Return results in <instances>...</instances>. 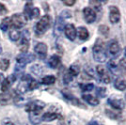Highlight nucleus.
Wrapping results in <instances>:
<instances>
[{
    "instance_id": "41",
    "label": "nucleus",
    "mask_w": 126,
    "mask_h": 125,
    "mask_svg": "<svg viewBox=\"0 0 126 125\" xmlns=\"http://www.w3.org/2000/svg\"><path fill=\"white\" fill-rule=\"evenodd\" d=\"M89 125H101L98 121H96V120H92V121H90L89 122Z\"/></svg>"
},
{
    "instance_id": "44",
    "label": "nucleus",
    "mask_w": 126,
    "mask_h": 125,
    "mask_svg": "<svg viewBox=\"0 0 126 125\" xmlns=\"http://www.w3.org/2000/svg\"><path fill=\"white\" fill-rule=\"evenodd\" d=\"M125 101H126V94H125Z\"/></svg>"
},
{
    "instance_id": "30",
    "label": "nucleus",
    "mask_w": 126,
    "mask_h": 125,
    "mask_svg": "<svg viewBox=\"0 0 126 125\" xmlns=\"http://www.w3.org/2000/svg\"><path fill=\"white\" fill-rule=\"evenodd\" d=\"M105 94H106V89L104 88V87H98L96 89V95L97 97L99 98H105Z\"/></svg>"
},
{
    "instance_id": "31",
    "label": "nucleus",
    "mask_w": 126,
    "mask_h": 125,
    "mask_svg": "<svg viewBox=\"0 0 126 125\" xmlns=\"http://www.w3.org/2000/svg\"><path fill=\"white\" fill-rule=\"evenodd\" d=\"M93 89H94V85H93V84H91V83L81 85V89H82L84 92H89V91H92Z\"/></svg>"
},
{
    "instance_id": "7",
    "label": "nucleus",
    "mask_w": 126,
    "mask_h": 125,
    "mask_svg": "<svg viewBox=\"0 0 126 125\" xmlns=\"http://www.w3.org/2000/svg\"><path fill=\"white\" fill-rule=\"evenodd\" d=\"M107 51L112 58H117L119 57L121 55V46H120V43L118 42V41L111 40L110 42L107 43Z\"/></svg>"
},
{
    "instance_id": "13",
    "label": "nucleus",
    "mask_w": 126,
    "mask_h": 125,
    "mask_svg": "<svg viewBox=\"0 0 126 125\" xmlns=\"http://www.w3.org/2000/svg\"><path fill=\"white\" fill-rule=\"evenodd\" d=\"M107 104L116 110H122L124 108V103L121 99L118 98H109L107 100Z\"/></svg>"
},
{
    "instance_id": "10",
    "label": "nucleus",
    "mask_w": 126,
    "mask_h": 125,
    "mask_svg": "<svg viewBox=\"0 0 126 125\" xmlns=\"http://www.w3.org/2000/svg\"><path fill=\"white\" fill-rule=\"evenodd\" d=\"M121 20V11L118 7L110 6L109 7V21L111 24H117Z\"/></svg>"
},
{
    "instance_id": "21",
    "label": "nucleus",
    "mask_w": 126,
    "mask_h": 125,
    "mask_svg": "<svg viewBox=\"0 0 126 125\" xmlns=\"http://www.w3.org/2000/svg\"><path fill=\"white\" fill-rule=\"evenodd\" d=\"M60 64V57L57 56V55H54L52 57L49 58L48 60V65L49 67L52 69H56L58 67V65Z\"/></svg>"
},
{
    "instance_id": "23",
    "label": "nucleus",
    "mask_w": 126,
    "mask_h": 125,
    "mask_svg": "<svg viewBox=\"0 0 126 125\" xmlns=\"http://www.w3.org/2000/svg\"><path fill=\"white\" fill-rule=\"evenodd\" d=\"M114 87L116 89L123 91L126 89V82L122 78H117L114 82Z\"/></svg>"
},
{
    "instance_id": "37",
    "label": "nucleus",
    "mask_w": 126,
    "mask_h": 125,
    "mask_svg": "<svg viewBox=\"0 0 126 125\" xmlns=\"http://www.w3.org/2000/svg\"><path fill=\"white\" fill-rule=\"evenodd\" d=\"M105 112H106V115H107L109 118H111V119L116 120V119L120 118V115H118L117 113H114V112H112L110 110H105Z\"/></svg>"
},
{
    "instance_id": "38",
    "label": "nucleus",
    "mask_w": 126,
    "mask_h": 125,
    "mask_svg": "<svg viewBox=\"0 0 126 125\" xmlns=\"http://www.w3.org/2000/svg\"><path fill=\"white\" fill-rule=\"evenodd\" d=\"M8 13V10L2 3H0V15H5Z\"/></svg>"
},
{
    "instance_id": "25",
    "label": "nucleus",
    "mask_w": 126,
    "mask_h": 125,
    "mask_svg": "<svg viewBox=\"0 0 126 125\" xmlns=\"http://www.w3.org/2000/svg\"><path fill=\"white\" fill-rule=\"evenodd\" d=\"M56 82V77L54 75H46L42 79V83L43 85H53Z\"/></svg>"
},
{
    "instance_id": "6",
    "label": "nucleus",
    "mask_w": 126,
    "mask_h": 125,
    "mask_svg": "<svg viewBox=\"0 0 126 125\" xmlns=\"http://www.w3.org/2000/svg\"><path fill=\"white\" fill-rule=\"evenodd\" d=\"M45 107V104L42 101H32L26 104V111L29 113H41Z\"/></svg>"
},
{
    "instance_id": "27",
    "label": "nucleus",
    "mask_w": 126,
    "mask_h": 125,
    "mask_svg": "<svg viewBox=\"0 0 126 125\" xmlns=\"http://www.w3.org/2000/svg\"><path fill=\"white\" fill-rule=\"evenodd\" d=\"M20 36H21V33H20V31H18L17 29H13V30L10 31V39L12 42H17L19 40Z\"/></svg>"
},
{
    "instance_id": "11",
    "label": "nucleus",
    "mask_w": 126,
    "mask_h": 125,
    "mask_svg": "<svg viewBox=\"0 0 126 125\" xmlns=\"http://www.w3.org/2000/svg\"><path fill=\"white\" fill-rule=\"evenodd\" d=\"M64 33H65V36L68 38V40L72 41V42L74 41L76 36H77L76 28L72 24H68L64 26Z\"/></svg>"
},
{
    "instance_id": "12",
    "label": "nucleus",
    "mask_w": 126,
    "mask_h": 125,
    "mask_svg": "<svg viewBox=\"0 0 126 125\" xmlns=\"http://www.w3.org/2000/svg\"><path fill=\"white\" fill-rule=\"evenodd\" d=\"M35 53L38 55V57L41 59H44L47 56V45L43 42H39L36 44V46L34 48Z\"/></svg>"
},
{
    "instance_id": "3",
    "label": "nucleus",
    "mask_w": 126,
    "mask_h": 125,
    "mask_svg": "<svg viewBox=\"0 0 126 125\" xmlns=\"http://www.w3.org/2000/svg\"><path fill=\"white\" fill-rule=\"evenodd\" d=\"M92 57L95 61H97V62L103 63L106 60L107 55H106V52H105V48L102 43L96 42L94 44V46L92 48Z\"/></svg>"
},
{
    "instance_id": "15",
    "label": "nucleus",
    "mask_w": 126,
    "mask_h": 125,
    "mask_svg": "<svg viewBox=\"0 0 126 125\" xmlns=\"http://www.w3.org/2000/svg\"><path fill=\"white\" fill-rule=\"evenodd\" d=\"M28 45H29V33L27 30H25L23 33L22 42L21 44H20V50H21V52H23V54L27 52Z\"/></svg>"
},
{
    "instance_id": "33",
    "label": "nucleus",
    "mask_w": 126,
    "mask_h": 125,
    "mask_svg": "<svg viewBox=\"0 0 126 125\" xmlns=\"http://www.w3.org/2000/svg\"><path fill=\"white\" fill-rule=\"evenodd\" d=\"M30 70H31L32 73L36 75H40L42 73V69L40 65H34V66H32Z\"/></svg>"
},
{
    "instance_id": "32",
    "label": "nucleus",
    "mask_w": 126,
    "mask_h": 125,
    "mask_svg": "<svg viewBox=\"0 0 126 125\" xmlns=\"http://www.w3.org/2000/svg\"><path fill=\"white\" fill-rule=\"evenodd\" d=\"M10 66V61L9 59H6V58H3L0 60V69L2 71H7L8 68Z\"/></svg>"
},
{
    "instance_id": "35",
    "label": "nucleus",
    "mask_w": 126,
    "mask_h": 125,
    "mask_svg": "<svg viewBox=\"0 0 126 125\" xmlns=\"http://www.w3.org/2000/svg\"><path fill=\"white\" fill-rule=\"evenodd\" d=\"M118 67H119V70H121V72L126 73V59H121V60H120Z\"/></svg>"
},
{
    "instance_id": "5",
    "label": "nucleus",
    "mask_w": 126,
    "mask_h": 125,
    "mask_svg": "<svg viewBox=\"0 0 126 125\" xmlns=\"http://www.w3.org/2000/svg\"><path fill=\"white\" fill-rule=\"evenodd\" d=\"M24 15L26 16V19H29V20L35 19V18H38L40 16V10L36 7H34L31 2H27L25 6Z\"/></svg>"
},
{
    "instance_id": "29",
    "label": "nucleus",
    "mask_w": 126,
    "mask_h": 125,
    "mask_svg": "<svg viewBox=\"0 0 126 125\" xmlns=\"http://www.w3.org/2000/svg\"><path fill=\"white\" fill-rule=\"evenodd\" d=\"M11 26V23H10V18H5L3 21L0 23V28L3 30V31H7L8 28Z\"/></svg>"
},
{
    "instance_id": "22",
    "label": "nucleus",
    "mask_w": 126,
    "mask_h": 125,
    "mask_svg": "<svg viewBox=\"0 0 126 125\" xmlns=\"http://www.w3.org/2000/svg\"><path fill=\"white\" fill-rule=\"evenodd\" d=\"M107 70H108L112 74H119V73H120L119 67H118V65L116 64V62L113 59L109 60L108 63H107Z\"/></svg>"
},
{
    "instance_id": "16",
    "label": "nucleus",
    "mask_w": 126,
    "mask_h": 125,
    "mask_svg": "<svg viewBox=\"0 0 126 125\" xmlns=\"http://www.w3.org/2000/svg\"><path fill=\"white\" fill-rule=\"evenodd\" d=\"M61 93H62V95L64 96L65 99L67 100V101H69V102H71V103L73 104H74V105H76V106H81V105H83L76 97H74L73 94L70 93L67 90H62Z\"/></svg>"
},
{
    "instance_id": "39",
    "label": "nucleus",
    "mask_w": 126,
    "mask_h": 125,
    "mask_svg": "<svg viewBox=\"0 0 126 125\" xmlns=\"http://www.w3.org/2000/svg\"><path fill=\"white\" fill-rule=\"evenodd\" d=\"M2 125H15L11 120H4L3 121H2Z\"/></svg>"
},
{
    "instance_id": "43",
    "label": "nucleus",
    "mask_w": 126,
    "mask_h": 125,
    "mask_svg": "<svg viewBox=\"0 0 126 125\" xmlns=\"http://www.w3.org/2000/svg\"><path fill=\"white\" fill-rule=\"evenodd\" d=\"M124 56L126 57V48H125V50H124Z\"/></svg>"
},
{
    "instance_id": "40",
    "label": "nucleus",
    "mask_w": 126,
    "mask_h": 125,
    "mask_svg": "<svg viewBox=\"0 0 126 125\" xmlns=\"http://www.w3.org/2000/svg\"><path fill=\"white\" fill-rule=\"evenodd\" d=\"M63 3L66 6H73L75 3V1H63Z\"/></svg>"
},
{
    "instance_id": "14",
    "label": "nucleus",
    "mask_w": 126,
    "mask_h": 125,
    "mask_svg": "<svg viewBox=\"0 0 126 125\" xmlns=\"http://www.w3.org/2000/svg\"><path fill=\"white\" fill-rule=\"evenodd\" d=\"M15 81H16L15 74H11V75H9V76L3 81V83H2V86H1L2 91H3V92L8 91L9 89H11V87L13 85V83H14Z\"/></svg>"
},
{
    "instance_id": "34",
    "label": "nucleus",
    "mask_w": 126,
    "mask_h": 125,
    "mask_svg": "<svg viewBox=\"0 0 126 125\" xmlns=\"http://www.w3.org/2000/svg\"><path fill=\"white\" fill-rule=\"evenodd\" d=\"M59 17L63 19V20H65V19H68V18H71L72 17V12L70 11H67V10H65V11H61V13H60V15Z\"/></svg>"
},
{
    "instance_id": "19",
    "label": "nucleus",
    "mask_w": 126,
    "mask_h": 125,
    "mask_svg": "<svg viewBox=\"0 0 126 125\" xmlns=\"http://www.w3.org/2000/svg\"><path fill=\"white\" fill-rule=\"evenodd\" d=\"M63 28H64V20L61 19L60 17H58L56 24H55V31H54V34L56 36H59L62 32Z\"/></svg>"
},
{
    "instance_id": "42",
    "label": "nucleus",
    "mask_w": 126,
    "mask_h": 125,
    "mask_svg": "<svg viewBox=\"0 0 126 125\" xmlns=\"http://www.w3.org/2000/svg\"><path fill=\"white\" fill-rule=\"evenodd\" d=\"M3 80V74H1L0 73V83H1V81Z\"/></svg>"
},
{
    "instance_id": "28",
    "label": "nucleus",
    "mask_w": 126,
    "mask_h": 125,
    "mask_svg": "<svg viewBox=\"0 0 126 125\" xmlns=\"http://www.w3.org/2000/svg\"><path fill=\"white\" fill-rule=\"evenodd\" d=\"M11 99V93H3L2 95H0V104L4 105V104H8Z\"/></svg>"
},
{
    "instance_id": "18",
    "label": "nucleus",
    "mask_w": 126,
    "mask_h": 125,
    "mask_svg": "<svg viewBox=\"0 0 126 125\" xmlns=\"http://www.w3.org/2000/svg\"><path fill=\"white\" fill-rule=\"evenodd\" d=\"M82 98H83V100H84L86 103H88V104L92 105V106H96V105H98L99 103H100L99 100L97 99V98H95V97H93L90 94H83L82 95Z\"/></svg>"
},
{
    "instance_id": "2",
    "label": "nucleus",
    "mask_w": 126,
    "mask_h": 125,
    "mask_svg": "<svg viewBox=\"0 0 126 125\" xmlns=\"http://www.w3.org/2000/svg\"><path fill=\"white\" fill-rule=\"evenodd\" d=\"M51 23H52V19L50 15H43L41 18V20L38 22L36 26H35V32L36 34L41 36L42 34H44L45 32L48 30V28L51 26Z\"/></svg>"
},
{
    "instance_id": "1",
    "label": "nucleus",
    "mask_w": 126,
    "mask_h": 125,
    "mask_svg": "<svg viewBox=\"0 0 126 125\" xmlns=\"http://www.w3.org/2000/svg\"><path fill=\"white\" fill-rule=\"evenodd\" d=\"M35 55L33 54H30V53H22L20 54L18 57H16V67H15V71L16 72H21L22 70H24L25 66L28 63L32 62L35 60Z\"/></svg>"
},
{
    "instance_id": "17",
    "label": "nucleus",
    "mask_w": 126,
    "mask_h": 125,
    "mask_svg": "<svg viewBox=\"0 0 126 125\" xmlns=\"http://www.w3.org/2000/svg\"><path fill=\"white\" fill-rule=\"evenodd\" d=\"M77 34H78V38L81 41H87L89 38V30L85 27V26H80L78 29H76Z\"/></svg>"
},
{
    "instance_id": "26",
    "label": "nucleus",
    "mask_w": 126,
    "mask_h": 125,
    "mask_svg": "<svg viewBox=\"0 0 126 125\" xmlns=\"http://www.w3.org/2000/svg\"><path fill=\"white\" fill-rule=\"evenodd\" d=\"M79 72H80V68H79L78 65H76V64H73V65L69 68V71H68V73H70L73 77L78 75Z\"/></svg>"
},
{
    "instance_id": "4",
    "label": "nucleus",
    "mask_w": 126,
    "mask_h": 125,
    "mask_svg": "<svg viewBox=\"0 0 126 125\" xmlns=\"http://www.w3.org/2000/svg\"><path fill=\"white\" fill-rule=\"evenodd\" d=\"M26 16L22 13H16V14H13L10 18V23H11V26L13 27V28H22L23 26H26Z\"/></svg>"
},
{
    "instance_id": "24",
    "label": "nucleus",
    "mask_w": 126,
    "mask_h": 125,
    "mask_svg": "<svg viewBox=\"0 0 126 125\" xmlns=\"http://www.w3.org/2000/svg\"><path fill=\"white\" fill-rule=\"evenodd\" d=\"M40 114L41 113H30L29 114V120L33 125H37L42 121V117Z\"/></svg>"
},
{
    "instance_id": "36",
    "label": "nucleus",
    "mask_w": 126,
    "mask_h": 125,
    "mask_svg": "<svg viewBox=\"0 0 126 125\" xmlns=\"http://www.w3.org/2000/svg\"><path fill=\"white\" fill-rule=\"evenodd\" d=\"M72 80H73V76L67 72V73L64 74V76H63V81H64V83L69 84Z\"/></svg>"
},
{
    "instance_id": "8",
    "label": "nucleus",
    "mask_w": 126,
    "mask_h": 125,
    "mask_svg": "<svg viewBox=\"0 0 126 125\" xmlns=\"http://www.w3.org/2000/svg\"><path fill=\"white\" fill-rule=\"evenodd\" d=\"M83 14H84V19L85 21L87 22L88 24H92L96 21L97 19V14H96V11L89 8V7H87L83 10Z\"/></svg>"
},
{
    "instance_id": "20",
    "label": "nucleus",
    "mask_w": 126,
    "mask_h": 125,
    "mask_svg": "<svg viewBox=\"0 0 126 125\" xmlns=\"http://www.w3.org/2000/svg\"><path fill=\"white\" fill-rule=\"evenodd\" d=\"M59 114L57 112H46L42 116V120L43 121H52L58 119Z\"/></svg>"
},
{
    "instance_id": "9",
    "label": "nucleus",
    "mask_w": 126,
    "mask_h": 125,
    "mask_svg": "<svg viewBox=\"0 0 126 125\" xmlns=\"http://www.w3.org/2000/svg\"><path fill=\"white\" fill-rule=\"evenodd\" d=\"M96 73L99 76V79L103 82L104 84H109L111 81L110 76L107 73V71L105 69V67L101 66V65H98L96 67Z\"/></svg>"
}]
</instances>
